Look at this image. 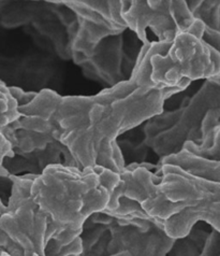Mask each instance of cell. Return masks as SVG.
Masks as SVG:
<instances>
[{"label":"cell","mask_w":220,"mask_h":256,"mask_svg":"<svg viewBox=\"0 0 220 256\" xmlns=\"http://www.w3.org/2000/svg\"><path fill=\"white\" fill-rule=\"evenodd\" d=\"M155 174L161 176V193L184 208L165 221L168 236L176 240L185 238L198 222H207L220 232V182L202 179L168 164L157 165Z\"/></svg>","instance_id":"obj_4"},{"label":"cell","mask_w":220,"mask_h":256,"mask_svg":"<svg viewBox=\"0 0 220 256\" xmlns=\"http://www.w3.org/2000/svg\"><path fill=\"white\" fill-rule=\"evenodd\" d=\"M123 18L143 46L151 42L146 28H151L158 41H173L197 20L185 0H124Z\"/></svg>","instance_id":"obj_9"},{"label":"cell","mask_w":220,"mask_h":256,"mask_svg":"<svg viewBox=\"0 0 220 256\" xmlns=\"http://www.w3.org/2000/svg\"><path fill=\"white\" fill-rule=\"evenodd\" d=\"M196 256H220V232L212 228L202 251Z\"/></svg>","instance_id":"obj_14"},{"label":"cell","mask_w":220,"mask_h":256,"mask_svg":"<svg viewBox=\"0 0 220 256\" xmlns=\"http://www.w3.org/2000/svg\"><path fill=\"white\" fill-rule=\"evenodd\" d=\"M38 176H9L11 192L8 202H0V230L23 248L25 256H45L49 218L32 195V186Z\"/></svg>","instance_id":"obj_7"},{"label":"cell","mask_w":220,"mask_h":256,"mask_svg":"<svg viewBox=\"0 0 220 256\" xmlns=\"http://www.w3.org/2000/svg\"><path fill=\"white\" fill-rule=\"evenodd\" d=\"M203 38L209 44H211L213 48H215L220 53V32L219 30H213V28L207 26Z\"/></svg>","instance_id":"obj_18"},{"label":"cell","mask_w":220,"mask_h":256,"mask_svg":"<svg viewBox=\"0 0 220 256\" xmlns=\"http://www.w3.org/2000/svg\"><path fill=\"white\" fill-rule=\"evenodd\" d=\"M70 256H81V255H77V254H73V255H70Z\"/></svg>","instance_id":"obj_20"},{"label":"cell","mask_w":220,"mask_h":256,"mask_svg":"<svg viewBox=\"0 0 220 256\" xmlns=\"http://www.w3.org/2000/svg\"><path fill=\"white\" fill-rule=\"evenodd\" d=\"M81 238V256H168L176 242L166 232L165 221L126 197L119 199L117 210L91 216Z\"/></svg>","instance_id":"obj_3"},{"label":"cell","mask_w":220,"mask_h":256,"mask_svg":"<svg viewBox=\"0 0 220 256\" xmlns=\"http://www.w3.org/2000/svg\"><path fill=\"white\" fill-rule=\"evenodd\" d=\"M83 253V241L79 237L69 246H61L54 239H51L45 246V256H70L73 254L82 255Z\"/></svg>","instance_id":"obj_13"},{"label":"cell","mask_w":220,"mask_h":256,"mask_svg":"<svg viewBox=\"0 0 220 256\" xmlns=\"http://www.w3.org/2000/svg\"><path fill=\"white\" fill-rule=\"evenodd\" d=\"M119 183V174L98 165L46 167L32 186L35 202L49 218L46 244L54 239L66 246L81 237L87 220L109 209Z\"/></svg>","instance_id":"obj_2"},{"label":"cell","mask_w":220,"mask_h":256,"mask_svg":"<svg viewBox=\"0 0 220 256\" xmlns=\"http://www.w3.org/2000/svg\"><path fill=\"white\" fill-rule=\"evenodd\" d=\"M165 50L161 42L142 46L129 79L115 86L94 96H62L56 113L60 142L82 169L98 165L122 174L127 165L118 136L161 114L167 99L187 88L152 81V58Z\"/></svg>","instance_id":"obj_1"},{"label":"cell","mask_w":220,"mask_h":256,"mask_svg":"<svg viewBox=\"0 0 220 256\" xmlns=\"http://www.w3.org/2000/svg\"><path fill=\"white\" fill-rule=\"evenodd\" d=\"M0 138H1V142H0V155H1L0 162H2L6 158H15L16 154L14 152L11 142L2 134H0Z\"/></svg>","instance_id":"obj_17"},{"label":"cell","mask_w":220,"mask_h":256,"mask_svg":"<svg viewBox=\"0 0 220 256\" xmlns=\"http://www.w3.org/2000/svg\"><path fill=\"white\" fill-rule=\"evenodd\" d=\"M162 164L177 166L188 174L202 178V179L220 182V160L205 158L184 148L179 153L160 160L157 165H162Z\"/></svg>","instance_id":"obj_11"},{"label":"cell","mask_w":220,"mask_h":256,"mask_svg":"<svg viewBox=\"0 0 220 256\" xmlns=\"http://www.w3.org/2000/svg\"><path fill=\"white\" fill-rule=\"evenodd\" d=\"M1 256H11L8 252H5V251H3V250H1Z\"/></svg>","instance_id":"obj_19"},{"label":"cell","mask_w":220,"mask_h":256,"mask_svg":"<svg viewBox=\"0 0 220 256\" xmlns=\"http://www.w3.org/2000/svg\"><path fill=\"white\" fill-rule=\"evenodd\" d=\"M11 94L13 97L16 99L19 106H25L27 104H29L32 99L37 96L38 92H25L20 88L17 86H9Z\"/></svg>","instance_id":"obj_16"},{"label":"cell","mask_w":220,"mask_h":256,"mask_svg":"<svg viewBox=\"0 0 220 256\" xmlns=\"http://www.w3.org/2000/svg\"><path fill=\"white\" fill-rule=\"evenodd\" d=\"M0 248H1V250L8 252L11 256H25V252L23 248L14 242L8 234H5L1 230H0Z\"/></svg>","instance_id":"obj_15"},{"label":"cell","mask_w":220,"mask_h":256,"mask_svg":"<svg viewBox=\"0 0 220 256\" xmlns=\"http://www.w3.org/2000/svg\"><path fill=\"white\" fill-rule=\"evenodd\" d=\"M205 25L197 18L179 32L166 54L152 58V81L158 88L189 86L196 80L220 76V53L204 40Z\"/></svg>","instance_id":"obj_5"},{"label":"cell","mask_w":220,"mask_h":256,"mask_svg":"<svg viewBox=\"0 0 220 256\" xmlns=\"http://www.w3.org/2000/svg\"><path fill=\"white\" fill-rule=\"evenodd\" d=\"M180 109L163 111L145 126L144 144L151 146L160 160L182 151L187 141L200 144L202 122L212 109H220V80L210 79Z\"/></svg>","instance_id":"obj_6"},{"label":"cell","mask_w":220,"mask_h":256,"mask_svg":"<svg viewBox=\"0 0 220 256\" xmlns=\"http://www.w3.org/2000/svg\"><path fill=\"white\" fill-rule=\"evenodd\" d=\"M122 44L115 42L113 44L106 46V50L103 48L102 44L98 48L94 58L85 62L81 67L86 69L85 74L94 76V79L101 80L109 84L110 88L115 86L116 84L123 82L119 76H122Z\"/></svg>","instance_id":"obj_10"},{"label":"cell","mask_w":220,"mask_h":256,"mask_svg":"<svg viewBox=\"0 0 220 256\" xmlns=\"http://www.w3.org/2000/svg\"><path fill=\"white\" fill-rule=\"evenodd\" d=\"M56 2L65 6L76 16L77 27L70 41V54L79 66L94 58L103 40L117 37L128 30L123 18L124 0H60Z\"/></svg>","instance_id":"obj_8"},{"label":"cell","mask_w":220,"mask_h":256,"mask_svg":"<svg viewBox=\"0 0 220 256\" xmlns=\"http://www.w3.org/2000/svg\"><path fill=\"white\" fill-rule=\"evenodd\" d=\"M0 127H5L16 122L22 114L19 113V104L10 92V88L3 81L0 82Z\"/></svg>","instance_id":"obj_12"},{"label":"cell","mask_w":220,"mask_h":256,"mask_svg":"<svg viewBox=\"0 0 220 256\" xmlns=\"http://www.w3.org/2000/svg\"><path fill=\"white\" fill-rule=\"evenodd\" d=\"M215 79H218V80H220V76H217V78H215Z\"/></svg>","instance_id":"obj_21"}]
</instances>
